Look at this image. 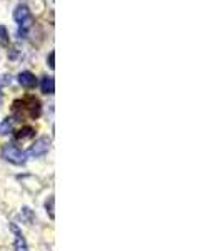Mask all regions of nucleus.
I'll return each instance as SVG.
<instances>
[{"mask_svg":"<svg viewBox=\"0 0 222 251\" xmlns=\"http://www.w3.org/2000/svg\"><path fill=\"white\" fill-rule=\"evenodd\" d=\"M40 111H42V106L35 96H25L12 104V114L17 119H37Z\"/></svg>","mask_w":222,"mask_h":251,"instance_id":"obj_1","label":"nucleus"},{"mask_svg":"<svg viewBox=\"0 0 222 251\" xmlns=\"http://www.w3.org/2000/svg\"><path fill=\"white\" fill-rule=\"evenodd\" d=\"M14 19L19 24V35L20 37H25L29 34L34 19H32V12L29 10L27 5H17V9L14 12Z\"/></svg>","mask_w":222,"mask_h":251,"instance_id":"obj_2","label":"nucleus"},{"mask_svg":"<svg viewBox=\"0 0 222 251\" xmlns=\"http://www.w3.org/2000/svg\"><path fill=\"white\" fill-rule=\"evenodd\" d=\"M2 157L5 161H9L12 164H23L25 163V154H23L22 151L17 148L15 144H5L2 148Z\"/></svg>","mask_w":222,"mask_h":251,"instance_id":"obj_3","label":"nucleus"},{"mask_svg":"<svg viewBox=\"0 0 222 251\" xmlns=\"http://www.w3.org/2000/svg\"><path fill=\"white\" fill-rule=\"evenodd\" d=\"M48 148H50V139L47 136H42L32 144V148L29 149V156L32 157H40L44 154H47Z\"/></svg>","mask_w":222,"mask_h":251,"instance_id":"obj_4","label":"nucleus"},{"mask_svg":"<svg viewBox=\"0 0 222 251\" xmlns=\"http://www.w3.org/2000/svg\"><path fill=\"white\" fill-rule=\"evenodd\" d=\"M12 231L15 234V251H29V246H27V241L23 238V234L19 231V228L15 225L10 226Z\"/></svg>","mask_w":222,"mask_h":251,"instance_id":"obj_5","label":"nucleus"},{"mask_svg":"<svg viewBox=\"0 0 222 251\" xmlns=\"http://www.w3.org/2000/svg\"><path fill=\"white\" fill-rule=\"evenodd\" d=\"M35 82H37V79H35V75L32 74V72L23 71V72H20V74H19V84H20V86L30 89V87L35 86Z\"/></svg>","mask_w":222,"mask_h":251,"instance_id":"obj_6","label":"nucleus"},{"mask_svg":"<svg viewBox=\"0 0 222 251\" xmlns=\"http://www.w3.org/2000/svg\"><path fill=\"white\" fill-rule=\"evenodd\" d=\"M35 136V129L30 127V126H23L19 131H15V139L17 141H25V139H32Z\"/></svg>","mask_w":222,"mask_h":251,"instance_id":"obj_7","label":"nucleus"},{"mask_svg":"<svg viewBox=\"0 0 222 251\" xmlns=\"http://www.w3.org/2000/svg\"><path fill=\"white\" fill-rule=\"evenodd\" d=\"M42 92L44 94H52L55 91V80L54 77H44L42 79Z\"/></svg>","mask_w":222,"mask_h":251,"instance_id":"obj_8","label":"nucleus"},{"mask_svg":"<svg viewBox=\"0 0 222 251\" xmlns=\"http://www.w3.org/2000/svg\"><path fill=\"white\" fill-rule=\"evenodd\" d=\"M12 131V119H3L2 123H0V134H9Z\"/></svg>","mask_w":222,"mask_h":251,"instance_id":"obj_9","label":"nucleus"},{"mask_svg":"<svg viewBox=\"0 0 222 251\" xmlns=\"http://www.w3.org/2000/svg\"><path fill=\"white\" fill-rule=\"evenodd\" d=\"M9 42V32H7V29L3 25H0V44H5Z\"/></svg>","mask_w":222,"mask_h":251,"instance_id":"obj_10","label":"nucleus"},{"mask_svg":"<svg viewBox=\"0 0 222 251\" xmlns=\"http://www.w3.org/2000/svg\"><path fill=\"white\" fill-rule=\"evenodd\" d=\"M47 213H48V216L54 220V196H50L47 201Z\"/></svg>","mask_w":222,"mask_h":251,"instance_id":"obj_11","label":"nucleus"},{"mask_svg":"<svg viewBox=\"0 0 222 251\" xmlns=\"http://www.w3.org/2000/svg\"><path fill=\"white\" fill-rule=\"evenodd\" d=\"M54 60H55V52H50V55H48V66H50V69L55 67Z\"/></svg>","mask_w":222,"mask_h":251,"instance_id":"obj_12","label":"nucleus"},{"mask_svg":"<svg viewBox=\"0 0 222 251\" xmlns=\"http://www.w3.org/2000/svg\"><path fill=\"white\" fill-rule=\"evenodd\" d=\"M0 104H2V94H0Z\"/></svg>","mask_w":222,"mask_h":251,"instance_id":"obj_13","label":"nucleus"}]
</instances>
